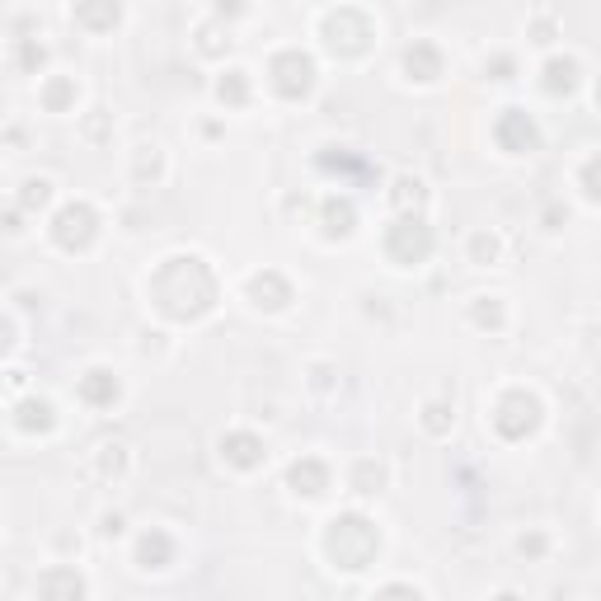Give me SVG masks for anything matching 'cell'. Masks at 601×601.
I'll return each mask as SVG.
<instances>
[{"label": "cell", "mask_w": 601, "mask_h": 601, "mask_svg": "<svg viewBox=\"0 0 601 601\" xmlns=\"http://www.w3.org/2000/svg\"><path fill=\"white\" fill-rule=\"evenodd\" d=\"M324 545H329V555H334V564L339 569H367L371 559H376V550H381V536H376V526L367 522V517H357V512H348V517H334L329 522V536H324Z\"/></svg>", "instance_id": "1"}, {"label": "cell", "mask_w": 601, "mask_h": 601, "mask_svg": "<svg viewBox=\"0 0 601 601\" xmlns=\"http://www.w3.org/2000/svg\"><path fill=\"white\" fill-rule=\"evenodd\" d=\"M540 423V404H536V395H526V390H512L508 400L498 404V414H494V428L503 432V437H526V432Z\"/></svg>", "instance_id": "2"}, {"label": "cell", "mask_w": 601, "mask_h": 601, "mask_svg": "<svg viewBox=\"0 0 601 601\" xmlns=\"http://www.w3.org/2000/svg\"><path fill=\"white\" fill-rule=\"evenodd\" d=\"M386 249H390V259L395 263H418V259H428L432 235H428L423 221H400V226H390Z\"/></svg>", "instance_id": "3"}, {"label": "cell", "mask_w": 601, "mask_h": 601, "mask_svg": "<svg viewBox=\"0 0 601 601\" xmlns=\"http://www.w3.org/2000/svg\"><path fill=\"white\" fill-rule=\"evenodd\" d=\"M273 85H278V94H287V99L310 94V85H315V66H310V57H301V52H282L278 62H273Z\"/></svg>", "instance_id": "4"}, {"label": "cell", "mask_w": 601, "mask_h": 601, "mask_svg": "<svg viewBox=\"0 0 601 601\" xmlns=\"http://www.w3.org/2000/svg\"><path fill=\"white\" fill-rule=\"evenodd\" d=\"M52 235H57V245L66 249H80L94 240V212L85 207V202H71V207H62L57 212V221H52Z\"/></svg>", "instance_id": "5"}, {"label": "cell", "mask_w": 601, "mask_h": 601, "mask_svg": "<svg viewBox=\"0 0 601 601\" xmlns=\"http://www.w3.org/2000/svg\"><path fill=\"white\" fill-rule=\"evenodd\" d=\"M498 141H503V151L522 155V151H536L540 132H536V123H531V118H526L522 108H508V113H503V118H498Z\"/></svg>", "instance_id": "6"}, {"label": "cell", "mask_w": 601, "mask_h": 601, "mask_svg": "<svg viewBox=\"0 0 601 601\" xmlns=\"http://www.w3.org/2000/svg\"><path fill=\"white\" fill-rule=\"evenodd\" d=\"M221 456L231 465H240V470H254V465L263 461V442L254 432H231V437L221 442Z\"/></svg>", "instance_id": "7"}, {"label": "cell", "mask_w": 601, "mask_h": 601, "mask_svg": "<svg viewBox=\"0 0 601 601\" xmlns=\"http://www.w3.org/2000/svg\"><path fill=\"white\" fill-rule=\"evenodd\" d=\"M76 19L85 29H108V24H118V0H76Z\"/></svg>", "instance_id": "8"}, {"label": "cell", "mask_w": 601, "mask_h": 601, "mask_svg": "<svg viewBox=\"0 0 601 601\" xmlns=\"http://www.w3.org/2000/svg\"><path fill=\"white\" fill-rule=\"evenodd\" d=\"M324 484H329V470H324L320 461H296L292 465V489L296 494L315 498V494H324Z\"/></svg>", "instance_id": "9"}, {"label": "cell", "mask_w": 601, "mask_h": 601, "mask_svg": "<svg viewBox=\"0 0 601 601\" xmlns=\"http://www.w3.org/2000/svg\"><path fill=\"white\" fill-rule=\"evenodd\" d=\"M404 66H409V76H414V80H437V76H442V57H437V47H428V43L409 47Z\"/></svg>", "instance_id": "10"}, {"label": "cell", "mask_w": 601, "mask_h": 601, "mask_svg": "<svg viewBox=\"0 0 601 601\" xmlns=\"http://www.w3.org/2000/svg\"><path fill=\"white\" fill-rule=\"evenodd\" d=\"M170 559H174V545L165 531H146V536H141V564H146V569H165Z\"/></svg>", "instance_id": "11"}, {"label": "cell", "mask_w": 601, "mask_h": 601, "mask_svg": "<svg viewBox=\"0 0 601 601\" xmlns=\"http://www.w3.org/2000/svg\"><path fill=\"white\" fill-rule=\"evenodd\" d=\"M80 395H85L90 404H113L118 400V381H113L108 371H90V376L80 381Z\"/></svg>", "instance_id": "12"}, {"label": "cell", "mask_w": 601, "mask_h": 601, "mask_svg": "<svg viewBox=\"0 0 601 601\" xmlns=\"http://www.w3.org/2000/svg\"><path fill=\"white\" fill-rule=\"evenodd\" d=\"M573 80H578V66H573V62H550V66H545V85H550V94H559V90L569 94Z\"/></svg>", "instance_id": "13"}, {"label": "cell", "mask_w": 601, "mask_h": 601, "mask_svg": "<svg viewBox=\"0 0 601 601\" xmlns=\"http://www.w3.org/2000/svg\"><path fill=\"white\" fill-rule=\"evenodd\" d=\"M38 592H43V597H52V592H71V597H80V592H85V583H80L76 573H52V578H43V583H38Z\"/></svg>", "instance_id": "14"}, {"label": "cell", "mask_w": 601, "mask_h": 601, "mask_svg": "<svg viewBox=\"0 0 601 601\" xmlns=\"http://www.w3.org/2000/svg\"><path fill=\"white\" fill-rule=\"evenodd\" d=\"M324 216H329V221H339V226H334V235L353 231V207H348V202H329V207H324Z\"/></svg>", "instance_id": "15"}, {"label": "cell", "mask_w": 601, "mask_h": 601, "mask_svg": "<svg viewBox=\"0 0 601 601\" xmlns=\"http://www.w3.org/2000/svg\"><path fill=\"white\" fill-rule=\"evenodd\" d=\"M583 188H587V198H601V155H597V160H587Z\"/></svg>", "instance_id": "16"}, {"label": "cell", "mask_w": 601, "mask_h": 601, "mask_svg": "<svg viewBox=\"0 0 601 601\" xmlns=\"http://www.w3.org/2000/svg\"><path fill=\"white\" fill-rule=\"evenodd\" d=\"M221 99H231V104L245 99V80H240V71H231V80H221Z\"/></svg>", "instance_id": "17"}, {"label": "cell", "mask_w": 601, "mask_h": 601, "mask_svg": "<svg viewBox=\"0 0 601 601\" xmlns=\"http://www.w3.org/2000/svg\"><path fill=\"white\" fill-rule=\"evenodd\" d=\"M24 188H29V193H24V202H29V207H33V202H38V207L47 202V184H24Z\"/></svg>", "instance_id": "18"}, {"label": "cell", "mask_w": 601, "mask_h": 601, "mask_svg": "<svg viewBox=\"0 0 601 601\" xmlns=\"http://www.w3.org/2000/svg\"><path fill=\"white\" fill-rule=\"evenodd\" d=\"M540 550H545V540H540V536L522 540V555H540Z\"/></svg>", "instance_id": "19"}, {"label": "cell", "mask_w": 601, "mask_h": 601, "mask_svg": "<svg viewBox=\"0 0 601 601\" xmlns=\"http://www.w3.org/2000/svg\"><path fill=\"white\" fill-rule=\"evenodd\" d=\"M597 104H601V85H597Z\"/></svg>", "instance_id": "20"}]
</instances>
